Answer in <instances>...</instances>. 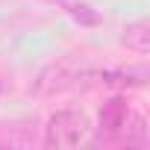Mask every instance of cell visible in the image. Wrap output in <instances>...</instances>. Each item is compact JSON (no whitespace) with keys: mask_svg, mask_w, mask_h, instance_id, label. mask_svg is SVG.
Listing matches in <instances>:
<instances>
[{"mask_svg":"<svg viewBox=\"0 0 150 150\" xmlns=\"http://www.w3.org/2000/svg\"><path fill=\"white\" fill-rule=\"evenodd\" d=\"M91 135V121L80 109H59L47 118L44 124V144L53 150H71L88 141Z\"/></svg>","mask_w":150,"mask_h":150,"instance_id":"6da1fadb","label":"cell"},{"mask_svg":"<svg viewBox=\"0 0 150 150\" xmlns=\"http://www.w3.org/2000/svg\"><path fill=\"white\" fill-rule=\"evenodd\" d=\"M127 112H129V106H127V97H121V94L109 97L100 106V115H97V138L103 144H115V135H118Z\"/></svg>","mask_w":150,"mask_h":150,"instance_id":"7a4b0ae2","label":"cell"},{"mask_svg":"<svg viewBox=\"0 0 150 150\" xmlns=\"http://www.w3.org/2000/svg\"><path fill=\"white\" fill-rule=\"evenodd\" d=\"M147 138H150V129H147L144 115H138V112H127V118H124V124H121V129H118V135H115V144L144 147Z\"/></svg>","mask_w":150,"mask_h":150,"instance_id":"3957f363","label":"cell"},{"mask_svg":"<svg viewBox=\"0 0 150 150\" xmlns=\"http://www.w3.org/2000/svg\"><path fill=\"white\" fill-rule=\"evenodd\" d=\"M121 41H124L127 50H132V53H141V56L150 53V24H147V21H132V24H127Z\"/></svg>","mask_w":150,"mask_h":150,"instance_id":"277c9868","label":"cell"},{"mask_svg":"<svg viewBox=\"0 0 150 150\" xmlns=\"http://www.w3.org/2000/svg\"><path fill=\"white\" fill-rule=\"evenodd\" d=\"M68 12H71V18L77 21V24H86V27L100 24V15H97V12H94V6H88V3H74Z\"/></svg>","mask_w":150,"mask_h":150,"instance_id":"5b68a950","label":"cell"}]
</instances>
